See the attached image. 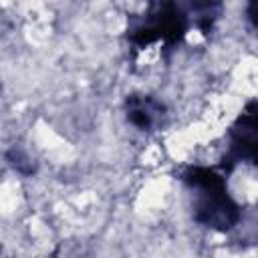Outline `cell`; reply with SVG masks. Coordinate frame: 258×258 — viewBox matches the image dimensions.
Masks as SVG:
<instances>
[{
    "instance_id": "obj_1",
    "label": "cell",
    "mask_w": 258,
    "mask_h": 258,
    "mask_svg": "<svg viewBox=\"0 0 258 258\" xmlns=\"http://www.w3.org/2000/svg\"><path fill=\"white\" fill-rule=\"evenodd\" d=\"M183 179L196 191V220L218 230H230L238 222V206L226 191L224 179L206 167H191Z\"/></svg>"
},
{
    "instance_id": "obj_2",
    "label": "cell",
    "mask_w": 258,
    "mask_h": 258,
    "mask_svg": "<svg viewBox=\"0 0 258 258\" xmlns=\"http://www.w3.org/2000/svg\"><path fill=\"white\" fill-rule=\"evenodd\" d=\"M163 117V105L147 95L127 99V119L139 129H151Z\"/></svg>"
}]
</instances>
